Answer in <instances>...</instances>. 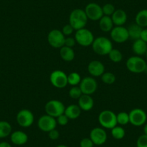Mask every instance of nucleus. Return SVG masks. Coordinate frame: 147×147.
<instances>
[{
  "mask_svg": "<svg viewBox=\"0 0 147 147\" xmlns=\"http://www.w3.org/2000/svg\"><path fill=\"white\" fill-rule=\"evenodd\" d=\"M56 119V122H57V124H59V125H62V126H64V125H67L69 120V118H68V117L66 116L64 113L59 115V116L57 117Z\"/></svg>",
  "mask_w": 147,
  "mask_h": 147,
  "instance_id": "f704fd0d",
  "label": "nucleus"
},
{
  "mask_svg": "<svg viewBox=\"0 0 147 147\" xmlns=\"http://www.w3.org/2000/svg\"><path fill=\"white\" fill-rule=\"evenodd\" d=\"M107 56H108L110 60L114 63H119L123 60L122 53L116 49H113Z\"/></svg>",
  "mask_w": 147,
  "mask_h": 147,
  "instance_id": "c85d7f7f",
  "label": "nucleus"
},
{
  "mask_svg": "<svg viewBox=\"0 0 147 147\" xmlns=\"http://www.w3.org/2000/svg\"><path fill=\"white\" fill-rule=\"evenodd\" d=\"M65 106L62 102L58 100H49L45 105V111L47 115L56 118L64 113Z\"/></svg>",
  "mask_w": 147,
  "mask_h": 147,
  "instance_id": "423d86ee",
  "label": "nucleus"
},
{
  "mask_svg": "<svg viewBox=\"0 0 147 147\" xmlns=\"http://www.w3.org/2000/svg\"><path fill=\"white\" fill-rule=\"evenodd\" d=\"M56 147H68V146L66 145H63V144H60V145H58Z\"/></svg>",
  "mask_w": 147,
  "mask_h": 147,
  "instance_id": "37998d69",
  "label": "nucleus"
},
{
  "mask_svg": "<svg viewBox=\"0 0 147 147\" xmlns=\"http://www.w3.org/2000/svg\"><path fill=\"white\" fill-rule=\"evenodd\" d=\"M82 110L78 105L72 104L65 107L64 114L69 120H75L81 115Z\"/></svg>",
  "mask_w": 147,
  "mask_h": 147,
  "instance_id": "aec40b11",
  "label": "nucleus"
},
{
  "mask_svg": "<svg viewBox=\"0 0 147 147\" xmlns=\"http://www.w3.org/2000/svg\"><path fill=\"white\" fill-rule=\"evenodd\" d=\"M136 147H147V135L142 134L136 141Z\"/></svg>",
  "mask_w": 147,
  "mask_h": 147,
  "instance_id": "72a5a7b5",
  "label": "nucleus"
},
{
  "mask_svg": "<svg viewBox=\"0 0 147 147\" xmlns=\"http://www.w3.org/2000/svg\"><path fill=\"white\" fill-rule=\"evenodd\" d=\"M91 46L93 51L100 56H107L113 49L112 41L104 36H100L94 38Z\"/></svg>",
  "mask_w": 147,
  "mask_h": 147,
  "instance_id": "f257e3e1",
  "label": "nucleus"
},
{
  "mask_svg": "<svg viewBox=\"0 0 147 147\" xmlns=\"http://www.w3.org/2000/svg\"><path fill=\"white\" fill-rule=\"evenodd\" d=\"M87 71L92 77H101L105 73V66L100 61L93 60L89 63Z\"/></svg>",
  "mask_w": 147,
  "mask_h": 147,
  "instance_id": "dca6fc26",
  "label": "nucleus"
},
{
  "mask_svg": "<svg viewBox=\"0 0 147 147\" xmlns=\"http://www.w3.org/2000/svg\"><path fill=\"white\" fill-rule=\"evenodd\" d=\"M74 38L77 43H78L80 46H83V47H89L92 44L94 40V37L92 31L84 28L76 30Z\"/></svg>",
  "mask_w": 147,
  "mask_h": 147,
  "instance_id": "39448f33",
  "label": "nucleus"
},
{
  "mask_svg": "<svg viewBox=\"0 0 147 147\" xmlns=\"http://www.w3.org/2000/svg\"><path fill=\"white\" fill-rule=\"evenodd\" d=\"M146 59H147V51H146Z\"/></svg>",
  "mask_w": 147,
  "mask_h": 147,
  "instance_id": "a18cd8bd",
  "label": "nucleus"
},
{
  "mask_svg": "<svg viewBox=\"0 0 147 147\" xmlns=\"http://www.w3.org/2000/svg\"><path fill=\"white\" fill-rule=\"evenodd\" d=\"M59 55L61 58L66 62L72 61L75 58V53L73 49L65 46L59 49Z\"/></svg>",
  "mask_w": 147,
  "mask_h": 147,
  "instance_id": "5701e85b",
  "label": "nucleus"
},
{
  "mask_svg": "<svg viewBox=\"0 0 147 147\" xmlns=\"http://www.w3.org/2000/svg\"><path fill=\"white\" fill-rule=\"evenodd\" d=\"M111 136L116 140H121L125 137V131L122 126L116 125L111 129Z\"/></svg>",
  "mask_w": 147,
  "mask_h": 147,
  "instance_id": "bb28decb",
  "label": "nucleus"
},
{
  "mask_svg": "<svg viewBox=\"0 0 147 147\" xmlns=\"http://www.w3.org/2000/svg\"><path fill=\"white\" fill-rule=\"evenodd\" d=\"M69 24L73 27L74 30H78L85 28L88 18L84 9H75L71 12L69 18Z\"/></svg>",
  "mask_w": 147,
  "mask_h": 147,
  "instance_id": "f03ea898",
  "label": "nucleus"
},
{
  "mask_svg": "<svg viewBox=\"0 0 147 147\" xmlns=\"http://www.w3.org/2000/svg\"><path fill=\"white\" fill-rule=\"evenodd\" d=\"M147 63L141 56H131L127 59L125 66L129 71L134 74H141L144 72Z\"/></svg>",
  "mask_w": 147,
  "mask_h": 147,
  "instance_id": "20e7f679",
  "label": "nucleus"
},
{
  "mask_svg": "<svg viewBox=\"0 0 147 147\" xmlns=\"http://www.w3.org/2000/svg\"><path fill=\"white\" fill-rule=\"evenodd\" d=\"M140 39H141V40H144V42L147 43V28H143L142 31H141Z\"/></svg>",
  "mask_w": 147,
  "mask_h": 147,
  "instance_id": "ea45409f",
  "label": "nucleus"
},
{
  "mask_svg": "<svg viewBox=\"0 0 147 147\" xmlns=\"http://www.w3.org/2000/svg\"><path fill=\"white\" fill-rule=\"evenodd\" d=\"M117 123L121 125H125L129 123V114L126 112H120L116 115Z\"/></svg>",
  "mask_w": 147,
  "mask_h": 147,
  "instance_id": "7c9ffc66",
  "label": "nucleus"
},
{
  "mask_svg": "<svg viewBox=\"0 0 147 147\" xmlns=\"http://www.w3.org/2000/svg\"><path fill=\"white\" fill-rule=\"evenodd\" d=\"M99 27L102 32H110L114 28V24L111 19V17L103 15L101 19L99 20Z\"/></svg>",
  "mask_w": 147,
  "mask_h": 147,
  "instance_id": "4be33fe9",
  "label": "nucleus"
},
{
  "mask_svg": "<svg viewBox=\"0 0 147 147\" xmlns=\"http://www.w3.org/2000/svg\"><path fill=\"white\" fill-rule=\"evenodd\" d=\"M128 114H129V123L134 126H141L146 122L147 115L142 109L134 108L131 110Z\"/></svg>",
  "mask_w": 147,
  "mask_h": 147,
  "instance_id": "1a4fd4ad",
  "label": "nucleus"
},
{
  "mask_svg": "<svg viewBox=\"0 0 147 147\" xmlns=\"http://www.w3.org/2000/svg\"><path fill=\"white\" fill-rule=\"evenodd\" d=\"M143 131H144V134L147 135V123H145L144 125V128H143Z\"/></svg>",
  "mask_w": 147,
  "mask_h": 147,
  "instance_id": "79ce46f5",
  "label": "nucleus"
},
{
  "mask_svg": "<svg viewBox=\"0 0 147 147\" xmlns=\"http://www.w3.org/2000/svg\"><path fill=\"white\" fill-rule=\"evenodd\" d=\"M78 105L83 111H90L94 107V100L91 95L83 94L78 99Z\"/></svg>",
  "mask_w": 147,
  "mask_h": 147,
  "instance_id": "f3484780",
  "label": "nucleus"
},
{
  "mask_svg": "<svg viewBox=\"0 0 147 147\" xmlns=\"http://www.w3.org/2000/svg\"><path fill=\"white\" fill-rule=\"evenodd\" d=\"M102 9L103 15H105V16L111 17L115 11V6L110 3H107L104 5L102 7Z\"/></svg>",
  "mask_w": 147,
  "mask_h": 147,
  "instance_id": "473e14b6",
  "label": "nucleus"
},
{
  "mask_svg": "<svg viewBox=\"0 0 147 147\" xmlns=\"http://www.w3.org/2000/svg\"><path fill=\"white\" fill-rule=\"evenodd\" d=\"M80 145V147H93L94 144L90 138H84L81 140Z\"/></svg>",
  "mask_w": 147,
  "mask_h": 147,
  "instance_id": "e433bc0d",
  "label": "nucleus"
},
{
  "mask_svg": "<svg viewBox=\"0 0 147 147\" xmlns=\"http://www.w3.org/2000/svg\"><path fill=\"white\" fill-rule=\"evenodd\" d=\"M48 134H49V138L51 140H53V141L57 140L58 138H59V136H60V134H59V131H58V130H56V128L53 130H52V131H49Z\"/></svg>",
  "mask_w": 147,
  "mask_h": 147,
  "instance_id": "58836bf2",
  "label": "nucleus"
},
{
  "mask_svg": "<svg viewBox=\"0 0 147 147\" xmlns=\"http://www.w3.org/2000/svg\"><path fill=\"white\" fill-rule=\"evenodd\" d=\"M57 125L56 119L50 115H43L39 118L38 121V127L40 131L49 133V131L55 129Z\"/></svg>",
  "mask_w": 147,
  "mask_h": 147,
  "instance_id": "4468645a",
  "label": "nucleus"
},
{
  "mask_svg": "<svg viewBox=\"0 0 147 147\" xmlns=\"http://www.w3.org/2000/svg\"><path fill=\"white\" fill-rule=\"evenodd\" d=\"M10 140L15 145L22 146L28 142V136L22 131H15L10 134Z\"/></svg>",
  "mask_w": 147,
  "mask_h": 147,
  "instance_id": "a211bd4d",
  "label": "nucleus"
},
{
  "mask_svg": "<svg viewBox=\"0 0 147 147\" xmlns=\"http://www.w3.org/2000/svg\"><path fill=\"white\" fill-rule=\"evenodd\" d=\"M66 37L61 30L53 29L49 32L47 40L49 45L54 49H61L64 46Z\"/></svg>",
  "mask_w": 147,
  "mask_h": 147,
  "instance_id": "0eeeda50",
  "label": "nucleus"
},
{
  "mask_svg": "<svg viewBox=\"0 0 147 147\" xmlns=\"http://www.w3.org/2000/svg\"><path fill=\"white\" fill-rule=\"evenodd\" d=\"M82 94L92 95L97 90V82L92 77H86L82 79L79 85Z\"/></svg>",
  "mask_w": 147,
  "mask_h": 147,
  "instance_id": "f8f14e48",
  "label": "nucleus"
},
{
  "mask_svg": "<svg viewBox=\"0 0 147 147\" xmlns=\"http://www.w3.org/2000/svg\"><path fill=\"white\" fill-rule=\"evenodd\" d=\"M77 42L74 38H72V37L68 36L67 38H65V42H64V46H67L69 48H73L74 46H75Z\"/></svg>",
  "mask_w": 147,
  "mask_h": 147,
  "instance_id": "4c0bfd02",
  "label": "nucleus"
},
{
  "mask_svg": "<svg viewBox=\"0 0 147 147\" xmlns=\"http://www.w3.org/2000/svg\"><path fill=\"white\" fill-rule=\"evenodd\" d=\"M81 76L77 72H71L68 75V84L73 86H77L81 82Z\"/></svg>",
  "mask_w": 147,
  "mask_h": 147,
  "instance_id": "cd10ccee",
  "label": "nucleus"
},
{
  "mask_svg": "<svg viewBox=\"0 0 147 147\" xmlns=\"http://www.w3.org/2000/svg\"><path fill=\"white\" fill-rule=\"evenodd\" d=\"M98 122L102 128L111 130L118 125L116 114L112 110H102L98 115Z\"/></svg>",
  "mask_w": 147,
  "mask_h": 147,
  "instance_id": "7ed1b4c3",
  "label": "nucleus"
},
{
  "mask_svg": "<svg viewBox=\"0 0 147 147\" xmlns=\"http://www.w3.org/2000/svg\"><path fill=\"white\" fill-rule=\"evenodd\" d=\"M35 117L32 111L28 109H22L17 114L16 121L18 125L22 128H29L33 124Z\"/></svg>",
  "mask_w": 147,
  "mask_h": 147,
  "instance_id": "9d476101",
  "label": "nucleus"
},
{
  "mask_svg": "<svg viewBox=\"0 0 147 147\" xmlns=\"http://www.w3.org/2000/svg\"><path fill=\"white\" fill-rule=\"evenodd\" d=\"M0 147H12V146L7 141H2L0 143Z\"/></svg>",
  "mask_w": 147,
  "mask_h": 147,
  "instance_id": "a19ab883",
  "label": "nucleus"
},
{
  "mask_svg": "<svg viewBox=\"0 0 147 147\" xmlns=\"http://www.w3.org/2000/svg\"><path fill=\"white\" fill-rule=\"evenodd\" d=\"M101 80L106 84H113L115 82V76L112 72H105L101 76Z\"/></svg>",
  "mask_w": 147,
  "mask_h": 147,
  "instance_id": "c756f323",
  "label": "nucleus"
},
{
  "mask_svg": "<svg viewBox=\"0 0 147 147\" xmlns=\"http://www.w3.org/2000/svg\"><path fill=\"white\" fill-rule=\"evenodd\" d=\"M90 138L94 145L101 146L107 141V135L104 128L95 127L90 131Z\"/></svg>",
  "mask_w": 147,
  "mask_h": 147,
  "instance_id": "2eb2a0df",
  "label": "nucleus"
},
{
  "mask_svg": "<svg viewBox=\"0 0 147 147\" xmlns=\"http://www.w3.org/2000/svg\"><path fill=\"white\" fill-rule=\"evenodd\" d=\"M135 23L142 28L147 27V9L140 10L135 17Z\"/></svg>",
  "mask_w": 147,
  "mask_h": 147,
  "instance_id": "393cba45",
  "label": "nucleus"
},
{
  "mask_svg": "<svg viewBox=\"0 0 147 147\" xmlns=\"http://www.w3.org/2000/svg\"><path fill=\"white\" fill-rule=\"evenodd\" d=\"M62 32H63V35L65 36H70L71 35H72L74 31V29L73 28V27L70 25V24H67V25H65L62 28Z\"/></svg>",
  "mask_w": 147,
  "mask_h": 147,
  "instance_id": "c9c22d12",
  "label": "nucleus"
},
{
  "mask_svg": "<svg viewBox=\"0 0 147 147\" xmlns=\"http://www.w3.org/2000/svg\"><path fill=\"white\" fill-rule=\"evenodd\" d=\"M88 20L92 21H99L103 16L102 7L95 2H90L84 9Z\"/></svg>",
  "mask_w": 147,
  "mask_h": 147,
  "instance_id": "9b49d317",
  "label": "nucleus"
},
{
  "mask_svg": "<svg viewBox=\"0 0 147 147\" xmlns=\"http://www.w3.org/2000/svg\"><path fill=\"white\" fill-rule=\"evenodd\" d=\"M82 94L81 89L80 88L79 86H73V87H71L69 91V97L71 99H74V100H78Z\"/></svg>",
  "mask_w": 147,
  "mask_h": 147,
  "instance_id": "2f4dec72",
  "label": "nucleus"
},
{
  "mask_svg": "<svg viewBox=\"0 0 147 147\" xmlns=\"http://www.w3.org/2000/svg\"><path fill=\"white\" fill-rule=\"evenodd\" d=\"M52 85L58 89H63L68 85V75L61 70H55L50 75Z\"/></svg>",
  "mask_w": 147,
  "mask_h": 147,
  "instance_id": "6e6552de",
  "label": "nucleus"
},
{
  "mask_svg": "<svg viewBox=\"0 0 147 147\" xmlns=\"http://www.w3.org/2000/svg\"><path fill=\"white\" fill-rule=\"evenodd\" d=\"M110 38L117 43H123L129 39L128 29L124 26H115L110 31Z\"/></svg>",
  "mask_w": 147,
  "mask_h": 147,
  "instance_id": "ddd939ff",
  "label": "nucleus"
},
{
  "mask_svg": "<svg viewBox=\"0 0 147 147\" xmlns=\"http://www.w3.org/2000/svg\"><path fill=\"white\" fill-rule=\"evenodd\" d=\"M127 29H128V35H129V38L134 40L140 39L141 31L143 30L141 27L137 25L136 23H134L130 25Z\"/></svg>",
  "mask_w": 147,
  "mask_h": 147,
  "instance_id": "b1692460",
  "label": "nucleus"
},
{
  "mask_svg": "<svg viewBox=\"0 0 147 147\" xmlns=\"http://www.w3.org/2000/svg\"><path fill=\"white\" fill-rule=\"evenodd\" d=\"M132 50L136 56H140L145 55L147 51V43L141 39L134 40L132 45Z\"/></svg>",
  "mask_w": 147,
  "mask_h": 147,
  "instance_id": "412c9836",
  "label": "nucleus"
},
{
  "mask_svg": "<svg viewBox=\"0 0 147 147\" xmlns=\"http://www.w3.org/2000/svg\"><path fill=\"white\" fill-rule=\"evenodd\" d=\"M127 18L128 16L126 12L122 9H115L111 16V19L115 26H123L124 24L126 22Z\"/></svg>",
  "mask_w": 147,
  "mask_h": 147,
  "instance_id": "6ab92c4d",
  "label": "nucleus"
},
{
  "mask_svg": "<svg viewBox=\"0 0 147 147\" xmlns=\"http://www.w3.org/2000/svg\"><path fill=\"white\" fill-rule=\"evenodd\" d=\"M12 134V125L7 121H0V138L9 136Z\"/></svg>",
  "mask_w": 147,
  "mask_h": 147,
  "instance_id": "a878e982",
  "label": "nucleus"
},
{
  "mask_svg": "<svg viewBox=\"0 0 147 147\" xmlns=\"http://www.w3.org/2000/svg\"><path fill=\"white\" fill-rule=\"evenodd\" d=\"M144 72H146V73L147 74V65L146 66V69H145V71H144Z\"/></svg>",
  "mask_w": 147,
  "mask_h": 147,
  "instance_id": "c03bdc74",
  "label": "nucleus"
}]
</instances>
